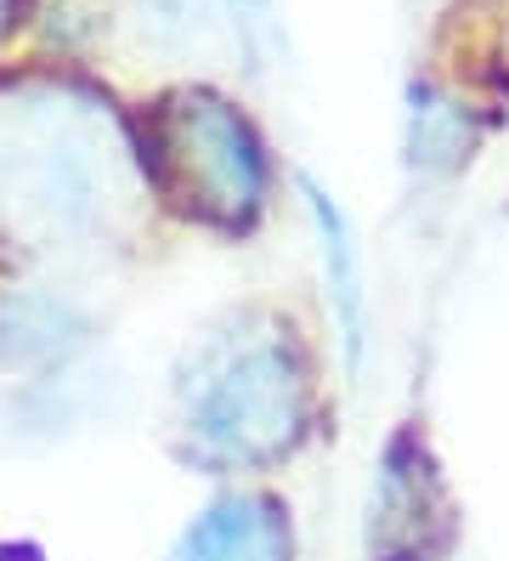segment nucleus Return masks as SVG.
Segmentation results:
<instances>
[{
    "instance_id": "obj_1",
    "label": "nucleus",
    "mask_w": 509,
    "mask_h": 561,
    "mask_svg": "<svg viewBox=\"0 0 509 561\" xmlns=\"http://www.w3.org/2000/svg\"><path fill=\"white\" fill-rule=\"evenodd\" d=\"M317 221H323V261H328V278H334V295H339V312H346V341L357 346V307H362V289H357V261H351V244L339 233L334 210L317 199Z\"/></svg>"
}]
</instances>
